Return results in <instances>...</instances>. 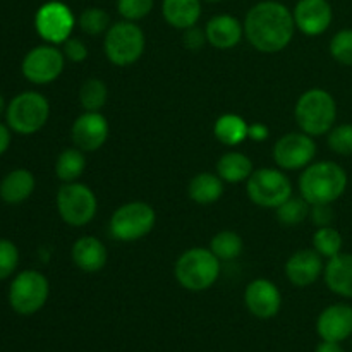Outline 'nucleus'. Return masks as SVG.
Returning a JSON list of instances; mask_svg holds the SVG:
<instances>
[{
  "instance_id": "obj_4",
  "label": "nucleus",
  "mask_w": 352,
  "mask_h": 352,
  "mask_svg": "<svg viewBox=\"0 0 352 352\" xmlns=\"http://www.w3.org/2000/svg\"><path fill=\"white\" fill-rule=\"evenodd\" d=\"M222 261L210 250L191 248L177 258L174 267V277L182 289L191 292H201L215 285L219 280Z\"/></svg>"
},
{
  "instance_id": "obj_40",
  "label": "nucleus",
  "mask_w": 352,
  "mask_h": 352,
  "mask_svg": "<svg viewBox=\"0 0 352 352\" xmlns=\"http://www.w3.org/2000/svg\"><path fill=\"white\" fill-rule=\"evenodd\" d=\"M270 136V129H268L267 124L263 122H253L248 127V140L256 141V143H263Z\"/></svg>"
},
{
  "instance_id": "obj_20",
  "label": "nucleus",
  "mask_w": 352,
  "mask_h": 352,
  "mask_svg": "<svg viewBox=\"0 0 352 352\" xmlns=\"http://www.w3.org/2000/svg\"><path fill=\"white\" fill-rule=\"evenodd\" d=\"M72 261L85 274H96L103 270L109 261V250L95 236H82L72 244Z\"/></svg>"
},
{
  "instance_id": "obj_36",
  "label": "nucleus",
  "mask_w": 352,
  "mask_h": 352,
  "mask_svg": "<svg viewBox=\"0 0 352 352\" xmlns=\"http://www.w3.org/2000/svg\"><path fill=\"white\" fill-rule=\"evenodd\" d=\"M19 267V250L10 239H0V280L12 277Z\"/></svg>"
},
{
  "instance_id": "obj_16",
  "label": "nucleus",
  "mask_w": 352,
  "mask_h": 352,
  "mask_svg": "<svg viewBox=\"0 0 352 352\" xmlns=\"http://www.w3.org/2000/svg\"><path fill=\"white\" fill-rule=\"evenodd\" d=\"M296 30L306 36H320L333 21V9L329 0H298L294 10Z\"/></svg>"
},
{
  "instance_id": "obj_7",
  "label": "nucleus",
  "mask_w": 352,
  "mask_h": 352,
  "mask_svg": "<svg viewBox=\"0 0 352 352\" xmlns=\"http://www.w3.org/2000/svg\"><path fill=\"white\" fill-rule=\"evenodd\" d=\"M157 223L153 206L144 201H129L112 213L109 232L119 243H133L146 237Z\"/></svg>"
},
{
  "instance_id": "obj_39",
  "label": "nucleus",
  "mask_w": 352,
  "mask_h": 352,
  "mask_svg": "<svg viewBox=\"0 0 352 352\" xmlns=\"http://www.w3.org/2000/svg\"><path fill=\"white\" fill-rule=\"evenodd\" d=\"M182 43H184V47L188 48L189 52H199L206 43H208L205 30H199V28H196V26L184 30Z\"/></svg>"
},
{
  "instance_id": "obj_33",
  "label": "nucleus",
  "mask_w": 352,
  "mask_h": 352,
  "mask_svg": "<svg viewBox=\"0 0 352 352\" xmlns=\"http://www.w3.org/2000/svg\"><path fill=\"white\" fill-rule=\"evenodd\" d=\"M329 52L336 62L352 67V28L337 31L329 45Z\"/></svg>"
},
{
  "instance_id": "obj_12",
  "label": "nucleus",
  "mask_w": 352,
  "mask_h": 352,
  "mask_svg": "<svg viewBox=\"0 0 352 352\" xmlns=\"http://www.w3.org/2000/svg\"><path fill=\"white\" fill-rule=\"evenodd\" d=\"M76 17L71 7L58 0L45 2L34 14V30L38 36L50 45H62L71 38Z\"/></svg>"
},
{
  "instance_id": "obj_23",
  "label": "nucleus",
  "mask_w": 352,
  "mask_h": 352,
  "mask_svg": "<svg viewBox=\"0 0 352 352\" xmlns=\"http://www.w3.org/2000/svg\"><path fill=\"white\" fill-rule=\"evenodd\" d=\"M201 2L203 0H164L162 14L168 26L184 31L196 26L201 17Z\"/></svg>"
},
{
  "instance_id": "obj_26",
  "label": "nucleus",
  "mask_w": 352,
  "mask_h": 352,
  "mask_svg": "<svg viewBox=\"0 0 352 352\" xmlns=\"http://www.w3.org/2000/svg\"><path fill=\"white\" fill-rule=\"evenodd\" d=\"M250 124L237 113H223L213 124V134L226 146H239L248 140Z\"/></svg>"
},
{
  "instance_id": "obj_28",
  "label": "nucleus",
  "mask_w": 352,
  "mask_h": 352,
  "mask_svg": "<svg viewBox=\"0 0 352 352\" xmlns=\"http://www.w3.org/2000/svg\"><path fill=\"white\" fill-rule=\"evenodd\" d=\"M109 102V86L98 78H88L79 88V103L85 112H102Z\"/></svg>"
},
{
  "instance_id": "obj_25",
  "label": "nucleus",
  "mask_w": 352,
  "mask_h": 352,
  "mask_svg": "<svg viewBox=\"0 0 352 352\" xmlns=\"http://www.w3.org/2000/svg\"><path fill=\"white\" fill-rule=\"evenodd\" d=\"M253 170L251 158L241 151H227L217 162V174L223 182H229V184L246 182Z\"/></svg>"
},
{
  "instance_id": "obj_42",
  "label": "nucleus",
  "mask_w": 352,
  "mask_h": 352,
  "mask_svg": "<svg viewBox=\"0 0 352 352\" xmlns=\"http://www.w3.org/2000/svg\"><path fill=\"white\" fill-rule=\"evenodd\" d=\"M315 352H346L344 347L340 346V342H330V340H322V342L316 346Z\"/></svg>"
},
{
  "instance_id": "obj_19",
  "label": "nucleus",
  "mask_w": 352,
  "mask_h": 352,
  "mask_svg": "<svg viewBox=\"0 0 352 352\" xmlns=\"http://www.w3.org/2000/svg\"><path fill=\"white\" fill-rule=\"evenodd\" d=\"M206 40L219 50H230L244 38V24L230 14H217L206 23Z\"/></svg>"
},
{
  "instance_id": "obj_13",
  "label": "nucleus",
  "mask_w": 352,
  "mask_h": 352,
  "mask_svg": "<svg viewBox=\"0 0 352 352\" xmlns=\"http://www.w3.org/2000/svg\"><path fill=\"white\" fill-rule=\"evenodd\" d=\"M274 162L282 170H301L316 157L315 138L306 133H289L278 138L272 150Z\"/></svg>"
},
{
  "instance_id": "obj_11",
  "label": "nucleus",
  "mask_w": 352,
  "mask_h": 352,
  "mask_svg": "<svg viewBox=\"0 0 352 352\" xmlns=\"http://www.w3.org/2000/svg\"><path fill=\"white\" fill-rule=\"evenodd\" d=\"M65 55L55 45L45 43L31 48L21 62V72L30 82L45 86L58 79L64 72Z\"/></svg>"
},
{
  "instance_id": "obj_14",
  "label": "nucleus",
  "mask_w": 352,
  "mask_h": 352,
  "mask_svg": "<svg viewBox=\"0 0 352 352\" xmlns=\"http://www.w3.org/2000/svg\"><path fill=\"white\" fill-rule=\"evenodd\" d=\"M110 134V126L102 112H85L76 117L72 124V143L85 153L96 151L107 143Z\"/></svg>"
},
{
  "instance_id": "obj_37",
  "label": "nucleus",
  "mask_w": 352,
  "mask_h": 352,
  "mask_svg": "<svg viewBox=\"0 0 352 352\" xmlns=\"http://www.w3.org/2000/svg\"><path fill=\"white\" fill-rule=\"evenodd\" d=\"M62 52H64L67 60L76 62V64L86 60V57H88V47H86V43L81 38H67V40L62 43Z\"/></svg>"
},
{
  "instance_id": "obj_3",
  "label": "nucleus",
  "mask_w": 352,
  "mask_h": 352,
  "mask_svg": "<svg viewBox=\"0 0 352 352\" xmlns=\"http://www.w3.org/2000/svg\"><path fill=\"white\" fill-rule=\"evenodd\" d=\"M296 124L302 133L313 138L330 133L337 120V102L330 91L311 88L302 93L294 107Z\"/></svg>"
},
{
  "instance_id": "obj_41",
  "label": "nucleus",
  "mask_w": 352,
  "mask_h": 352,
  "mask_svg": "<svg viewBox=\"0 0 352 352\" xmlns=\"http://www.w3.org/2000/svg\"><path fill=\"white\" fill-rule=\"evenodd\" d=\"M12 131L9 129V126L3 122H0V157L9 150L10 140H12Z\"/></svg>"
},
{
  "instance_id": "obj_15",
  "label": "nucleus",
  "mask_w": 352,
  "mask_h": 352,
  "mask_svg": "<svg viewBox=\"0 0 352 352\" xmlns=\"http://www.w3.org/2000/svg\"><path fill=\"white\" fill-rule=\"evenodd\" d=\"M244 305L248 311L260 320H270L282 308V294L268 278H254L244 291Z\"/></svg>"
},
{
  "instance_id": "obj_6",
  "label": "nucleus",
  "mask_w": 352,
  "mask_h": 352,
  "mask_svg": "<svg viewBox=\"0 0 352 352\" xmlns=\"http://www.w3.org/2000/svg\"><path fill=\"white\" fill-rule=\"evenodd\" d=\"M146 36L133 21H119L112 24L103 38V52L109 62L117 67L136 64L144 54Z\"/></svg>"
},
{
  "instance_id": "obj_27",
  "label": "nucleus",
  "mask_w": 352,
  "mask_h": 352,
  "mask_svg": "<svg viewBox=\"0 0 352 352\" xmlns=\"http://www.w3.org/2000/svg\"><path fill=\"white\" fill-rule=\"evenodd\" d=\"M86 168L85 151L79 148H65L55 162V175L62 182H76Z\"/></svg>"
},
{
  "instance_id": "obj_30",
  "label": "nucleus",
  "mask_w": 352,
  "mask_h": 352,
  "mask_svg": "<svg viewBox=\"0 0 352 352\" xmlns=\"http://www.w3.org/2000/svg\"><path fill=\"white\" fill-rule=\"evenodd\" d=\"M342 234L336 227H318L316 232L313 234V250L322 258H327V260L342 253Z\"/></svg>"
},
{
  "instance_id": "obj_21",
  "label": "nucleus",
  "mask_w": 352,
  "mask_h": 352,
  "mask_svg": "<svg viewBox=\"0 0 352 352\" xmlns=\"http://www.w3.org/2000/svg\"><path fill=\"white\" fill-rule=\"evenodd\" d=\"M323 280L336 296L352 299V253H339L327 260Z\"/></svg>"
},
{
  "instance_id": "obj_9",
  "label": "nucleus",
  "mask_w": 352,
  "mask_h": 352,
  "mask_svg": "<svg viewBox=\"0 0 352 352\" xmlns=\"http://www.w3.org/2000/svg\"><path fill=\"white\" fill-rule=\"evenodd\" d=\"M57 212L62 222L71 227H85L98 212V199L93 189L82 182H64L57 191Z\"/></svg>"
},
{
  "instance_id": "obj_38",
  "label": "nucleus",
  "mask_w": 352,
  "mask_h": 352,
  "mask_svg": "<svg viewBox=\"0 0 352 352\" xmlns=\"http://www.w3.org/2000/svg\"><path fill=\"white\" fill-rule=\"evenodd\" d=\"M333 219H336V212H333L332 205H311L309 208V220L316 227L332 226Z\"/></svg>"
},
{
  "instance_id": "obj_34",
  "label": "nucleus",
  "mask_w": 352,
  "mask_h": 352,
  "mask_svg": "<svg viewBox=\"0 0 352 352\" xmlns=\"http://www.w3.org/2000/svg\"><path fill=\"white\" fill-rule=\"evenodd\" d=\"M329 148L340 157H352V124H339L330 129Z\"/></svg>"
},
{
  "instance_id": "obj_31",
  "label": "nucleus",
  "mask_w": 352,
  "mask_h": 352,
  "mask_svg": "<svg viewBox=\"0 0 352 352\" xmlns=\"http://www.w3.org/2000/svg\"><path fill=\"white\" fill-rule=\"evenodd\" d=\"M309 208H311V205L302 196H291L287 201L275 208V212H277V220L282 226L294 227L308 219Z\"/></svg>"
},
{
  "instance_id": "obj_35",
  "label": "nucleus",
  "mask_w": 352,
  "mask_h": 352,
  "mask_svg": "<svg viewBox=\"0 0 352 352\" xmlns=\"http://www.w3.org/2000/svg\"><path fill=\"white\" fill-rule=\"evenodd\" d=\"M155 0H117V12L124 21L144 19L153 10Z\"/></svg>"
},
{
  "instance_id": "obj_5",
  "label": "nucleus",
  "mask_w": 352,
  "mask_h": 352,
  "mask_svg": "<svg viewBox=\"0 0 352 352\" xmlns=\"http://www.w3.org/2000/svg\"><path fill=\"white\" fill-rule=\"evenodd\" d=\"M50 117V103L38 91H23L14 96L6 109V124L12 133L31 136L45 127Z\"/></svg>"
},
{
  "instance_id": "obj_17",
  "label": "nucleus",
  "mask_w": 352,
  "mask_h": 352,
  "mask_svg": "<svg viewBox=\"0 0 352 352\" xmlns=\"http://www.w3.org/2000/svg\"><path fill=\"white\" fill-rule=\"evenodd\" d=\"M316 332L320 339L340 342L352 337V306L336 302L323 309L316 320Z\"/></svg>"
},
{
  "instance_id": "obj_45",
  "label": "nucleus",
  "mask_w": 352,
  "mask_h": 352,
  "mask_svg": "<svg viewBox=\"0 0 352 352\" xmlns=\"http://www.w3.org/2000/svg\"><path fill=\"white\" fill-rule=\"evenodd\" d=\"M351 339H352V337H351Z\"/></svg>"
},
{
  "instance_id": "obj_8",
  "label": "nucleus",
  "mask_w": 352,
  "mask_h": 352,
  "mask_svg": "<svg viewBox=\"0 0 352 352\" xmlns=\"http://www.w3.org/2000/svg\"><path fill=\"white\" fill-rule=\"evenodd\" d=\"M48 296H50L48 278L38 270H23L14 275L7 292L9 306L21 316H31L40 311L47 305Z\"/></svg>"
},
{
  "instance_id": "obj_44",
  "label": "nucleus",
  "mask_w": 352,
  "mask_h": 352,
  "mask_svg": "<svg viewBox=\"0 0 352 352\" xmlns=\"http://www.w3.org/2000/svg\"><path fill=\"white\" fill-rule=\"evenodd\" d=\"M205 2H210V3H215V2H222V0H205Z\"/></svg>"
},
{
  "instance_id": "obj_22",
  "label": "nucleus",
  "mask_w": 352,
  "mask_h": 352,
  "mask_svg": "<svg viewBox=\"0 0 352 352\" xmlns=\"http://www.w3.org/2000/svg\"><path fill=\"white\" fill-rule=\"evenodd\" d=\"M36 188V179L28 168H14L0 181V199L6 205L16 206L30 199Z\"/></svg>"
},
{
  "instance_id": "obj_43",
  "label": "nucleus",
  "mask_w": 352,
  "mask_h": 352,
  "mask_svg": "<svg viewBox=\"0 0 352 352\" xmlns=\"http://www.w3.org/2000/svg\"><path fill=\"white\" fill-rule=\"evenodd\" d=\"M6 109H7V103H6V100H3L2 93H0V116H3V113H6Z\"/></svg>"
},
{
  "instance_id": "obj_2",
  "label": "nucleus",
  "mask_w": 352,
  "mask_h": 352,
  "mask_svg": "<svg viewBox=\"0 0 352 352\" xmlns=\"http://www.w3.org/2000/svg\"><path fill=\"white\" fill-rule=\"evenodd\" d=\"M347 184L346 168L329 160L313 162L299 177V191L309 205H332L342 198Z\"/></svg>"
},
{
  "instance_id": "obj_10",
  "label": "nucleus",
  "mask_w": 352,
  "mask_h": 352,
  "mask_svg": "<svg viewBox=\"0 0 352 352\" xmlns=\"http://www.w3.org/2000/svg\"><path fill=\"white\" fill-rule=\"evenodd\" d=\"M248 198L261 208H278L292 196V184L278 168L263 167L253 170L246 181Z\"/></svg>"
},
{
  "instance_id": "obj_32",
  "label": "nucleus",
  "mask_w": 352,
  "mask_h": 352,
  "mask_svg": "<svg viewBox=\"0 0 352 352\" xmlns=\"http://www.w3.org/2000/svg\"><path fill=\"white\" fill-rule=\"evenodd\" d=\"M79 28L85 31L89 36H98L109 31L110 24V14L102 7H88L81 12L78 19Z\"/></svg>"
},
{
  "instance_id": "obj_18",
  "label": "nucleus",
  "mask_w": 352,
  "mask_h": 352,
  "mask_svg": "<svg viewBox=\"0 0 352 352\" xmlns=\"http://www.w3.org/2000/svg\"><path fill=\"white\" fill-rule=\"evenodd\" d=\"M323 258L315 250H299L285 261V277L294 287H309L323 275Z\"/></svg>"
},
{
  "instance_id": "obj_29",
  "label": "nucleus",
  "mask_w": 352,
  "mask_h": 352,
  "mask_svg": "<svg viewBox=\"0 0 352 352\" xmlns=\"http://www.w3.org/2000/svg\"><path fill=\"white\" fill-rule=\"evenodd\" d=\"M244 241L234 230H220L210 241V251L220 261H232L243 254Z\"/></svg>"
},
{
  "instance_id": "obj_24",
  "label": "nucleus",
  "mask_w": 352,
  "mask_h": 352,
  "mask_svg": "<svg viewBox=\"0 0 352 352\" xmlns=\"http://www.w3.org/2000/svg\"><path fill=\"white\" fill-rule=\"evenodd\" d=\"M188 195L196 205H213L223 196V181L219 177V174L199 172L189 181Z\"/></svg>"
},
{
  "instance_id": "obj_1",
  "label": "nucleus",
  "mask_w": 352,
  "mask_h": 352,
  "mask_svg": "<svg viewBox=\"0 0 352 352\" xmlns=\"http://www.w3.org/2000/svg\"><path fill=\"white\" fill-rule=\"evenodd\" d=\"M244 36L261 54L282 52L294 38L296 24L292 10L277 0H263L248 10L244 17Z\"/></svg>"
}]
</instances>
